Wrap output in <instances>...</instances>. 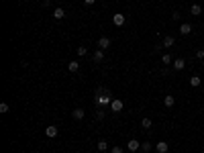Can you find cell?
<instances>
[{"label": "cell", "instance_id": "obj_27", "mask_svg": "<svg viewBox=\"0 0 204 153\" xmlns=\"http://www.w3.org/2000/svg\"><path fill=\"white\" fill-rule=\"evenodd\" d=\"M110 153H122V147H118V145H114V147L110 149Z\"/></svg>", "mask_w": 204, "mask_h": 153}, {"label": "cell", "instance_id": "obj_5", "mask_svg": "<svg viewBox=\"0 0 204 153\" xmlns=\"http://www.w3.org/2000/svg\"><path fill=\"white\" fill-rule=\"evenodd\" d=\"M174 43H175V39H174V37H171V35H165V37H163V41H161V47L170 49V47H174Z\"/></svg>", "mask_w": 204, "mask_h": 153}, {"label": "cell", "instance_id": "obj_4", "mask_svg": "<svg viewBox=\"0 0 204 153\" xmlns=\"http://www.w3.org/2000/svg\"><path fill=\"white\" fill-rule=\"evenodd\" d=\"M125 15H122V12H114V16H112V23H114V25L117 27H122L125 25Z\"/></svg>", "mask_w": 204, "mask_h": 153}, {"label": "cell", "instance_id": "obj_10", "mask_svg": "<svg viewBox=\"0 0 204 153\" xmlns=\"http://www.w3.org/2000/svg\"><path fill=\"white\" fill-rule=\"evenodd\" d=\"M84 114H86V110H84V108H76V110H72V119L82 120V119H84Z\"/></svg>", "mask_w": 204, "mask_h": 153}, {"label": "cell", "instance_id": "obj_13", "mask_svg": "<svg viewBox=\"0 0 204 153\" xmlns=\"http://www.w3.org/2000/svg\"><path fill=\"white\" fill-rule=\"evenodd\" d=\"M190 15H194V16L202 15V6H200V4H192V6H190Z\"/></svg>", "mask_w": 204, "mask_h": 153}, {"label": "cell", "instance_id": "obj_12", "mask_svg": "<svg viewBox=\"0 0 204 153\" xmlns=\"http://www.w3.org/2000/svg\"><path fill=\"white\" fill-rule=\"evenodd\" d=\"M92 59L96 61V63H98V61H102V59H104V51H102V49H96V51L92 53Z\"/></svg>", "mask_w": 204, "mask_h": 153}, {"label": "cell", "instance_id": "obj_8", "mask_svg": "<svg viewBox=\"0 0 204 153\" xmlns=\"http://www.w3.org/2000/svg\"><path fill=\"white\" fill-rule=\"evenodd\" d=\"M126 149H129V151H139V149H141V143H139L137 139H131V141L126 143Z\"/></svg>", "mask_w": 204, "mask_h": 153}, {"label": "cell", "instance_id": "obj_31", "mask_svg": "<svg viewBox=\"0 0 204 153\" xmlns=\"http://www.w3.org/2000/svg\"><path fill=\"white\" fill-rule=\"evenodd\" d=\"M202 153H204V151H202Z\"/></svg>", "mask_w": 204, "mask_h": 153}, {"label": "cell", "instance_id": "obj_28", "mask_svg": "<svg viewBox=\"0 0 204 153\" xmlns=\"http://www.w3.org/2000/svg\"><path fill=\"white\" fill-rule=\"evenodd\" d=\"M196 57H198V59H204V49H198V51H196Z\"/></svg>", "mask_w": 204, "mask_h": 153}, {"label": "cell", "instance_id": "obj_23", "mask_svg": "<svg viewBox=\"0 0 204 153\" xmlns=\"http://www.w3.org/2000/svg\"><path fill=\"white\" fill-rule=\"evenodd\" d=\"M8 110H10V106H8L6 102H2V104H0V112H2V114H6Z\"/></svg>", "mask_w": 204, "mask_h": 153}, {"label": "cell", "instance_id": "obj_19", "mask_svg": "<svg viewBox=\"0 0 204 153\" xmlns=\"http://www.w3.org/2000/svg\"><path fill=\"white\" fill-rule=\"evenodd\" d=\"M53 16H55V19H63V16H65V10L59 6V8H55V10H53Z\"/></svg>", "mask_w": 204, "mask_h": 153}, {"label": "cell", "instance_id": "obj_7", "mask_svg": "<svg viewBox=\"0 0 204 153\" xmlns=\"http://www.w3.org/2000/svg\"><path fill=\"white\" fill-rule=\"evenodd\" d=\"M108 47H110V39H108V37H100V39H98V49H108Z\"/></svg>", "mask_w": 204, "mask_h": 153}, {"label": "cell", "instance_id": "obj_21", "mask_svg": "<svg viewBox=\"0 0 204 153\" xmlns=\"http://www.w3.org/2000/svg\"><path fill=\"white\" fill-rule=\"evenodd\" d=\"M104 114H106V112H104V108H102V106H98V110H96V119H98V120H102V119H104Z\"/></svg>", "mask_w": 204, "mask_h": 153}, {"label": "cell", "instance_id": "obj_18", "mask_svg": "<svg viewBox=\"0 0 204 153\" xmlns=\"http://www.w3.org/2000/svg\"><path fill=\"white\" fill-rule=\"evenodd\" d=\"M171 61H174V59H171L170 53H163V55H161V63H163V65H170Z\"/></svg>", "mask_w": 204, "mask_h": 153}, {"label": "cell", "instance_id": "obj_3", "mask_svg": "<svg viewBox=\"0 0 204 153\" xmlns=\"http://www.w3.org/2000/svg\"><path fill=\"white\" fill-rule=\"evenodd\" d=\"M57 133H59V129L55 127V125H49V127H45V137L53 139V137H57Z\"/></svg>", "mask_w": 204, "mask_h": 153}, {"label": "cell", "instance_id": "obj_6", "mask_svg": "<svg viewBox=\"0 0 204 153\" xmlns=\"http://www.w3.org/2000/svg\"><path fill=\"white\" fill-rule=\"evenodd\" d=\"M155 151H157V153H167V151H170V143H165V141L155 143Z\"/></svg>", "mask_w": 204, "mask_h": 153}, {"label": "cell", "instance_id": "obj_16", "mask_svg": "<svg viewBox=\"0 0 204 153\" xmlns=\"http://www.w3.org/2000/svg\"><path fill=\"white\" fill-rule=\"evenodd\" d=\"M200 84H202V80H200V76H192V78H190V86H192V88H198Z\"/></svg>", "mask_w": 204, "mask_h": 153}, {"label": "cell", "instance_id": "obj_22", "mask_svg": "<svg viewBox=\"0 0 204 153\" xmlns=\"http://www.w3.org/2000/svg\"><path fill=\"white\" fill-rule=\"evenodd\" d=\"M88 53V49H86V45H78V55L80 57H84V55Z\"/></svg>", "mask_w": 204, "mask_h": 153}, {"label": "cell", "instance_id": "obj_14", "mask_svg": "<svg viewBox=\"0 0 204 153\" xmlns=\"http://www.w3.org/2000/svg\"><path fill=\"white\" fill-rule=\"evenodd\" d=\"M180 33H182V35H190V33H192V25L182 23V25H180Z\"/></svg>", "mask_w": 204, "mask_h": 153}, {"label": "cell", "instance_id": "obj_1", "mask_svg": "<svg viewBox=\"0 0 204 153\" xmlns=\"http://www.w3.org/2000/svg\"><path fill=\"white\" fill-rule=\"evenodd\" d=\"M110 102H112V98H110V90H106V92L102 94V96H96V104H98V106H104V104H108V106H110Z\"/></svg>", "mask_w": 204, "mask_h": 153}, {"label": "cell", "instance_id": "obj_29", "mask_svg": "<svg viewBox=\"0 0 204 153\" xmlns=\"http://www.w3.org/2000/svg\"><path fill=\"white\" fill-rule=\"evenodd\" d=\"M41 6H43V8H49V6H51V0H43V4H41Z\"/></svg>", "mask_w": 204, "mask_h": 153}, {"label": "cell", "instance_id": "obj_17", "mask_svg": "<svg viewBox=\"0 0 204 153\" xmlns=\"http://www.w3.org/2000/svg\"><path fill=\"white\" fill-rule=\"evenodd\" d=\"M96 145H98V151H106V149H108V141H106V139H100Z\"/></svg>", "mask_w": 204, "mask_h": 153}, {"label": "cell", "instance_id": "obj_9", "mask_svg": "<svg viewBox=\"0 0 204 153\" xmlns=\"http://www.w3.org/2000/svg\"><path fill=\"white\" fill-rule=\"evenodd\" d=\"M163 104H165V108H174V106H175V96L167 94V96L163 98Z\"/></svg>", "mask_w": 204, "mask_h": 153}, {"label": "cell", "instance_id": "obj_20", "mask_svg": "<svg viewBox=\"0 0 204 153\" xmlns=\"http://www.w3.org/2000/svg\"><path fill=\"white\" fill-rule=\"evenodd\" d=\"M151 125H153V123H151V119L143 116V120H141V127H143V129H151Z\"/></svg>", "mask_w": 204, "mask_h": 153}, {"label": "cell", "instance_id": "obj_26", "mask_svg": "<svg viewBox=\"0 0 204 153\" xmlns=\"http://www.w3.org/2000/svg\"><path fill=\"white\" fill-rule=\"evenodd\" d=\"M171 19H174V20H180V19H182V15L178 12V10H174V12H171Z\"/></svg>", "mask_w": 204, "mask_h": 153}, {"label": "cell", "instance_id": "obj_24", "mask_svg": "<svg viewBox=\"0 0 204 153\" xmlns=\"http://www.w3.org/2000/svg\"><path fill=\"white\" fill-rule=\"evenodd\" d=\"M104 92H106V88H102V86H100V88H96V90H94V98H96V96H102Z\"/></svg>", "mask_w": 204, "mask_h": 153}, {"label": "cell", "instance_id": "obj_30", "mask_svg": "<svg viewBox=\"0 0 204 153\" xmlns=\"http://www.w3.org/2000/svg\"><path fill=\"white\" fill-rule=\"evenodd\" d=\"M94 2H96V0H84V4H88V6H90V4H94Z\"/></svg>", "mask_w": 204, "mask_h": 153}, {"label": "cell", "instance_id": "obj_25", "mask_svg": "<svg viewBox=\"0 0 204 153\" xmlns=\"http://www.w3.org/2000/svg\"><path fill=\"white\" fill-rule=\"evenodd\" d=\"M151 147H153V145H151V143H141V149H143V151H151Z\"/></svg>", "mask_w": 204, "mask_h": 153}, {"label": "cell", "instance_id": "obj_11", "mask_svg": "<svg viewBox=\"0 0 204 153\" xmlns=\"http://www.w3.org/2000/svg\"><path fill=\"white\" fill-rule=\"evenodd\" d=\"M184 68H186V59H182V57H178V59L174 61V69H175V72H182Z\"/></svg>", "mask_w": 204, "mask_h": 153}, {"label": "cell", "instance_id": "obj_2", "mask_svg": "<svg viewBox=\"0 0 204 153\" xmlns=\"http://www.w3.org/2000/svg\"><path fill=\"white\" fill-rule=\"evenodd\" d=\"M122 108H125V102H122V100H118V98H112V102H110V112L118 114Z\"/></svg>", "mask_w": 204, "mask_h": 153}, {"label": "cell", "instance_id": "obj_15", "mask_svg": "<svg viewBox=\"0 0 204 153\" xmlns=\"http://www.w3.org/2000/svg\"><path fill=\"white\" fill-rule=\"evenodd\" d=\"M68 69L72 72V74L80 72V61H69V63H68Z\"/></svg>", "mask_w": 204, "mask_h": 153}]
</instances>
